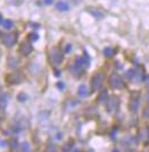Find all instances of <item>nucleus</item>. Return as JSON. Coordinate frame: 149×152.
I'll use <instances>...</instances> for the list:
<instances>
[{
  "mask_svg": "<svg viewBox=\"0 0 149 152\" xmlns=\"http://www.w3.org/2000/svg\"><path fill=\"white\" fill-rule=\"evenodd\" d=\"M49 59H50V62L53 65L57 66V65H60L62 64V61L64 59V55H63V52H62V50L59 48L54 47L49 51Z\"/></svg>",
  "mask_w": 149,
  "mask_h": 152,
  "instance_id": "1",
  "label": "nucleus"
},
{
  "mask_svg": "<svg viewBox=\"0 0 149 152\" xmlns=\"http://www.w3.org/2000/svg\"><path fill=\"white\" fill-rule=\"evenodd\" d=\"M118 107H120V99H118V96L112 95V96H109L107 99V101H106V109H107L108 113L117 111Z\"/></svg>",
  "mask_w": 149,
  "mask_h": 152,
  "instance_id": "2",
  "label": "nucleus"
},
{
  "mask_svg": "<svg viewBox=\"0 0 149 152\" xmlns=\"http://www.w3.org/2000/svg\"><path fill=\"white\" fill-rule=\"evenodd\" d=\"M104 74L101 72H98L92 76L91 78V90L92 91H98L101 85H103V82H104Z\"/></svg>",
  "mask_w": 149,
  "mask_h": 152,
  "instance_id": "3",
  "label": "nucleus"
},
{
  "mask_svg": "<svg viewBox=\"0 0 149 152\" xmlns=\"http://www.w3.org/2000/svg\"><path fill=\"white\" fill-rule=\"evenodd\" d=\"M6 79H7L8 84H10V85H16V84H19L21 82H23L24 75L22 74V72H14V73H10L9 75L7 76Z\"/></svg>",
  "mask_w": 149,
  "mask_h": 152,
  "instance_id": "4",
  "label": "nucleus"
},
{
  "mask_svg": "<svg viewBox=\"0 0 149 152\" xmlns=\"http://www.w3.org/2000/svg\"><path fill=\"white\" fill-rule=\"evenodd\" d=\"M109 85L112 89H115V90H118L123 86V79L122 77L118 75V74H112L109 76Z\"/></svg>",
  "mask_w": 149,
  "mask_h": 152,
  "instance_id": "5",
  "label": "nucleus"
},
{
  "mask_svg": "<svg viewBox=\"0 0 149 152\" xmlns=\"http://www.w3.org/2000/svg\"><path fill=\"white\" fill-rule=\"evenodd\" d=\"M18 51L23 55V56H27L32 52V44L29 41H23L19 45Z\"/></svg>",
  "mask_w": 149,
  "mask_h": 152,
  "instance_id": "6",
  "label": "nucleus"
},
{
  "mask_svg": "<svg viewBox=\"0 0 149 152\" xmlns=\"http://www.w3.org/2000/svg\"><path fill=\"white\" fill-rule=\"evenodd\" d=\"M139 107H140V100H139V98L138 96H132L130 100V102H129V109H130L131 113H137L138 111V109H139Z\"/></svg>",
  "mask_w": 149,
  "mask_h": 152,
  "instance_id": "7",
  "label": "nucleus"
},
{
  "mask_svg": "<svg viewBox=\"0 0 149 152\" xmlns=\"http://www.w3.org/2000/svg\"><path fill=\"white\" fill-rule=\"evenodd\" d=\"M9 101V95L5 91H0V110H5L7 108Z\"/></svg>",
  "mask_w": 149,
  "mask_h": 152,
  "instance_id": "8",
  "label": "nucleus"
},
{
  "mask_svg": "<svg viewBox=\"0 0 149 152\" xmlns=\"http://www.w3.org/2000/svg\"><path fill=\"white\" fill-rule=\"evenodd\" d=\"M16 40H17V37L15 34H6L2 39V42L7 47H13L16 43Z\"/></svg>",
  "mask_w": 149,
  "mask_h": 152,
  "instance_id": "9",
  "label": "nucleus"
},
{
  "mask_svg": "<svg viewBox=\"0 0 149 152\" xmlns=\"http://www.w3.org/2000/svg\"><path fill=\"white\" fill-rule=\"evenodd\" d=\"M88 12L92 15L93 17H96V18H103V17H104V12H101V10L98 9V8L89 7V8H88Z\"/></svg>",
  "mask_w": 149,
  "mask_h": 152,
  "instance_id": "10",
  "label": "nucleus"
},
{
  "mask_svg": "<svg viewBox=\"0 0 149 152\" xmlns=\"http://www.w3.org/2000/svg\"><path fill=\"white\" fill-rule=\"evenodd\" d=\"M7 64H8V67L9 68H15L17 65H18V58L10 55L8 57V60H7Z\"/></svg>",
  "mask_w": 149,
  "mask_h": 152,
  "instance_id": "11",
  "label": "nucleus"
},
{
  "mask_svg": "<svg viewBox=\"0 0 149 152\" xmlns=\"http://www.w3.org/2000/svg\"><path fill=\"white\" fill-rule=\"evenodd\" d=\"M139 137L144 141V143H148L149 142V130L148 128H144L140 131V135Z\"/></svg>",
  "mask_w": 149,
  "mask_h": 152,
  "instance_id": "12",
  "label": "nucleus"
},
{
  "mask_svg": "<svg viewBox=\"0 0 149 152\" xmlns=\"http://www.w3.org/2000/svg\"><path fill=\"white\" fill-rule=\"evenodd\" d=\"M56 8L60 12H66V10H68L70 6L66 1H58L56 3Z\"/></svg>",
  "mask_w": 149,
  "mask_h": 152,
  "instance_id": "13",
  "label": "nucleus"
},
{
  "mask_svg": "<svg viewBox=\"0 0 149 152\" xmlns=\"http://www.w3.org/2000/svg\"><path fill=\"white\" fill-rule=\"evenodd\" d=\"M107 99H108V92H107V90H103V91L98 94V98H97V100H98L100 103L106 102Z\"/></svg>",
  "mask_w": 149,
  "mask_h": 152,
  "instance_id": "14",
  "label": "nucleus"
},
{
  "mask_svg": "<svg viewBox=\"0 0 149 152\" xmlns=\"http://www.w3.org/2000/svg\"><path fill=\"white\" fill-rule=\"evenodd\" d=\"M74 147V141H68L65 145H63L62 148V152H71V150Z\"/></svg>",
  "mask_w": 149,
  "mask_h": 152,
  "instance_id": "15",
  "label": "nucleus"
},
{
  "mask_svg": "<svg viewBox=\"0 0 149 152\" xmlns=\"http://www.w3.org/2000/svg\"><path fill=\"white\" fill-rule=\"evenodd\" d=\"M77 94L80 95V96H85V95L88 94V89H87V86H85L84 84H81V85L79 86V89H77Z\"/></svg>",
  "mask_w": 149,
  "mask_h": 152,
  "instance_id": "16",
  "label": "nucleus"
},
{
  "mask_svg": "<svg viewBox=\"0 0 149 152\" xmlns=\"http://www.w3.org/2000/svg\"><path fill=\"white\" fill-rule=\"evenodd\" d=\"M137 75H138V73H137V71L135 69H129L128 72H126V74H125V76L128 77V78H130V79H133L134 77H137Z\"/></svg>",
  "mask_w": 149,
  "mask_h": 152,
  "instance_id": "17",
  "label": "nucleus"
},
{
  "mask_svg": "<svg viewBox=\"0 0 149 152\" xmlns=\"http://www.w3.org/2000/svg\"><path fill=\"white\" fill-rule=\"evenodd\" d=\"M2 25H3L5 29L9 30V29H12V27L14 26V23H13V20H10V19H5V20L2 22Z\"/></svg>",
  "mask_w": 149,
  "mask_h": 152,
  "instance_id": "18",
  "label": "nucleus"
},
{
  "mask_svg": "<svg viewBox=\"0 0 149 152\" xmlns=\"http://www.w3.org/2000/svg\"><path fill=\"white\" fill-rule=\"evenodd\" d=\"M21 151L22 152H31V148H30V144L27 142H23L21 144Z\"/></svg>",
  "mask_w": 149,
  "mask_h": 152,
  "instance_id": "19",
  "label": "nucleus"
},
{
  "mask_svg": "<svg viewBox=\"0 0 149 152\" xmlns=\"http://www.w3.org/2000/svg\"><path fill=\"white\" fill-rule=\"evenodd\" d=\"M82 59H83V65H84L85 67H89V66H90V57H89V55H88L87 52H84Z\"/></svg>",
  "mask_w": 149,
  "mask_h": 152,
  "instance_id": "20",
  "label": "nucleus"
},
{
  "mask_svg": "<svg viewBox=\"0 0 149 152\" xmlns=\"http://www.w3.org/2000/svg\"><path fill=\"white\" fill-rule=\"evenodd\" d=\"M113 54V49L111 47H107V48H105L104 49V56H106V57H111Z\"/></svg>",
  "mask_w": 149,
  "mask_h": 152,
  "instance_id": "21",
  "label": "nucleus"
},
{
  "mask_svg": "<svg viewBox=\"0 0 149 152\" xmlns=\"http://www.w3.org/2000/svg\"><path fill=\"white\" fill-rule=\"evenodd\" d=\"M17 99H18V101H21V102H24V101H26L27 100V95H26V93H19L18 95H17Z\"/></svg>",
  "mask_w": 149,
  "mask_h": 152,
  "instance_id": "22",
  "label": "nucleus"
},
{
  "mask_svg": "<svg viewBox=\"0 0 149 152\" xmlns=\"http://www.w3.org/2000/svg\"><path fill=\"white\" fill-rule=\"evenodd\" d=\"M38 39H39V35H38L37 33H30V34H29V40L32 41V42L37 41Z\"/></svg>",
  "mask_w": 149,
  "mask_h": 152,
  "instance_id": "23",
  "label": "nucleus"
},
{
  "mask_svg": "<svg viewBox=\"0 0 149 152\" xmlns=\"http://www.w3.org/2000/svg\"><path fill=\"white\" fill-rule=\"evenodd\" d=\"M142 117L146 118V119H149V105L144 109V111H142Z\"/></svg>",
  "mask_w": 149,
  "mask_h": 152,
  "instance_id": "24",
  "label": "nucleus"
},
{
  "mask_svg": "<svg viewBox=\"0 0 149 152\" xmlns=\"http://www.w3.org/2000/svg\"><path fill=\"white\" fill-rule=\"evenodd\" d=\"M9 144H10V148H12V149H14V150L17 149V140H16V138H13V140L9 142Z\"/></svg>",
  "mask_w": 149,
  "mask_h": 152,
  "instance_id": "25",
  "label": "nucleus"
},
{
  "mask_svg": "<svg viewBox=\"0 0 149 152\" xmlns=\"http://www.w3.org/2000/svg\"><path fill=\"white\" fill-rule=\"evenodd\" d=\"M72 49H73V45H72L71 43H68V44L65 45V52H66V54H70V52L72 51Z\"/></svg>",
  "mask_w": 149,
  "mask_h": 152,
  "instance_id": "26",
  "label": "nucleus"
},
{
  "mask_svg": "<svg viewBox=\"0 0 149 152\" xmlns=\"http://www.w3.org/2000/svg\"><path fill=\"white\" fill-rule=\"evenodd\" d=\"M57 88H58L59 90H63V89L65 88V84H64L63 82H58V83H57Z\"/></svg>",
  "mask_w": 149,
  "mask_h": 152,
  "instance_id": "27",
  "label": "nucleus"
},
{
  "mask_svg": "<svg viewBox=\"0 0 149 152\" xmlns=\"http://www.w3.org/2000/svg\"><path fill=\"white\" fill-rule=\"evenodd\" d=\"M43 1H44V3H47V5L53 3V0H43Z\"/></svg>",
  "mask_w": 149,
  "mask_h": 152,
  "instance_id": "28",
  "label": "nucleus"
},
{
  "mask_svg": "<svg viewBox=\"0 0 149 152\" xmlns=\"http://www.w3.org/2000/svg\"><path fill=\"white\" fill-rule=\"evenodd\" d=\"M55 75L56 76H60V71H55Z\"/></svg>",
  "mask_w": 149,
  "mask_h": 152,
  "instance_id": "29",
  "label": "nucleus"
},
{
  "mask_svg": "<svg viewBox=\"0 0 149 152\" xmlns=\"http://www.w3.org/2000/svg\"><path fill=\"white\" fill-rule=\"evenodd\" d=\"M112 152H120V151H118V150H117V149H114V150H113Z\"/></svg>",
  "mask_w": 149,
  "mask_h": 152,
  "instance_id": "30",
  "label": "nucleus"
},
{
  "mask_svg": "<svg viewBox=\"0 0 149 152\" xmlns=\"http://www.w3.org/2000/svg\"><path fill=\"white\" fill-rule=\"evenodd\" d=\"M2 22V16H1V14H0V23Z\"/></svg>",
  "mask_w": 149,
  "mask_h": 152,
  "instance_id": "31",
  "label": "nucleus"
},
{
  "mask_svg": "<svg viewBox=\"0 0 149 152\" xmlns=\"http://www.w3.org/2000/svg\"><path fill=\"white\" fill-rule=\"evenodd\" d=\"M73 152H81V151H80V150H74Z\"/></svg>",
  "mask_w": 149,
  "mask_h": 152,
  "instance_id": "32",
  "label": "nucleus"
},
{
  "mask_svg": "<svg viewBox=\"0 0 149 152\" xmlns=\"http://www.w3.org/2000/svg\"><path fill=\"white\" fill-rule=\"evenodd\" d=\"M88 152H93V151H92V150H89V151H88Z\"/></svg>",
  "mask_w": 149,
  "mask_h": 152,
  "instance_id": "33",
  "label": "nucleus"
},
{
  "mask_svg": "<svg viewBox=\"0 0 149 152\" xmlns=\"http://www.w3.org/2000/svg\"><path fill=\"white\" fill-rule=\"evenodd\" d=\"M128 152H133V151H131V150H130V151H128Z\"/></svg>",
  "mask_w": 149,
  "mask_h": 152,
  "instance_id": "34",
  "label": "nucleus"
},
{
  "mask_svg": "<svg viewBox=\"0 0 149 152\" xmlns=\"http://www.w3.org/2000/svg\"><path fill=\"white\" fill-rule=\"evenodd\" d=\"M46 152H49V151H46Z\"/></svg>",
  "mask_w": 149,
  "mask_h": 152,
  "instance_id": "35",
  "label": "nucleus"
},
{
  "mask_svg": "<svg viewBox=\"0 0 149 152\" xmlns=\"http://www.w3.org/2000/svg\"><path fill=\"white\" fill-rule=\"evenodd\" d=\"M142 152H145V151H142Z\"/></svg>",
  "mask_w": 149,
  "mask_h": 152,
  "instance_id": "36",
  "label": "nucleus"
}]
</instances>
